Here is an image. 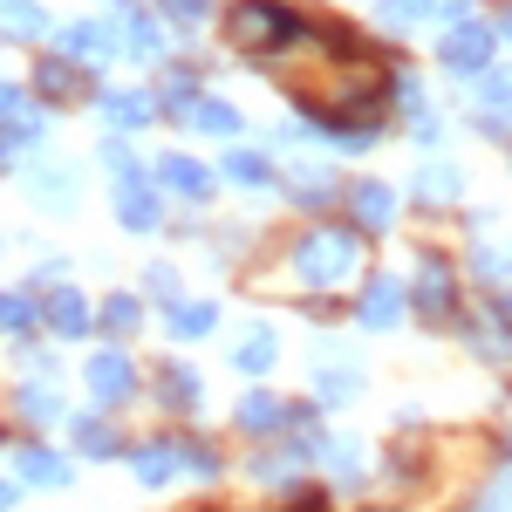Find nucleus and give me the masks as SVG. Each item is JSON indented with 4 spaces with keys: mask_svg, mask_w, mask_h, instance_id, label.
<instances>
[{
    "mask_svg": "<svg viewBox=\"0 0 512 512\" xmlns=\"http://www.w3.org/2000/svg\"><path fill=\"white\" fill-rule=\"evenodd\" d=\"M192 103H198V82H192V69H178V76L164 82V110H178V117H192Z\"/></svg>",
    "mask_w": 512,
    "mask_h": 512,
    "instance_id": "obj_32",
    "label": "nucleus"
},
{
    "mask_svg": "<svg viewBox=\"0 0 512 512\" xmlns=\"http://www.w3.org/2000/svg\"><path fill=\"white\" fill-rule=\"evenodd\" d=\"M55 48H62L69 62H103V55H110V28H103V21H69V28L55 35Z\"/></svg>",
    "mask_w": 512,
    "mask_h": 512,
    "instance_id": "obj_12",
    "label": "nucleus"
},
{
    "mask_svg": "<svg viewBox=\"0 0 512 512\" xmlns=\"http://www.w3.org/2000/svg\"><path fill=\"white\" fill-rule=\"evenodd\" d=\"M424 14H431V0H383V7H376L383 28H417Z\"/></svg>",
    "mask_w": 512,
    "mask_h": 512,
    "instance_id": "obj_30",
    "label": "nucleus"
},
{
    "mask_svg": "<svg viewBox=\"0 0 512 512\" xmlns=\"http://www.w3.org/2000/svg\"><path fill=\"white\" fill-rule=\"evenodd\" d=\"M21 117H35V103H28L14 82H0V123H21Z\"/></svg>",
    "mask_w": 512,
    "mask_h": 512,
    "instance_id": "obj_37",
    "label": "nucleus"
},
{
    "mask_svg": "<svg viewBox=\"0 0 512 512\" xmlns=\"http://www.w3.org/2000/svg\"><path fill=\"white\" fill-rule=\"evenodd\" d=\"M362 260V233L355 226H315V233L294 246V280L301 287H342Z\"/></svg>",
    "mask_w": 512,
    "mask_h": 512,
    "instance_id": "obj_1",
    "label": "nucleus"
},
{
    "mask_svg": "<svg viewBox=\"0 0 512 512\" xmlns=\"http://www.w3.org/2000/svg\"><path fill=\"white\" fill-rule=\"evenodd\" d=\"M417 192L431 198V205H444V198L465 192V171H458V164H424V171H417Z\"/></svg>",
    "mask_w": 512,
    "mask_h": 512,
    "instance_id": "obj_24",
    "label": "nucleus"
},
{
    "mask_svg": "<svg viewBox=\"0 0 512 512\" xmlns=\"http://www.w3.org/2000/svg\"><path fill=\"white\" fill-rule=\"evenodd\" d=\"M35 89L48 103H69V96H89V69H69V62H41L35 69Z\"/></svg>",
    "mask_w": 512,
    "mask_h": 512,
    "instance_id": "obj_16",
    "label": "nucleus"
},
{
    "mask_svg": "<svg viewBox=\"0 0 512 512\" xmlns=\"http://www.w3.org/2000/svg\"><path fill=\"white\" fill-rule=\"evenodd\" d=\"M499 28H506V41H512V7H506V21H499Z\"/></svg>",
    "mask_w": 512,
    "mask_h": 512,
    "instance_id": "obj_40",
    "label": "nucleus"
},
{
    "mask_svg": "<svg viewBox=\"0 0 512 512\" xmlns=\"http://www.w3.org/2000/svg\"><path fill=\"white\" fill-rule=\"evenodd\" d=\"M76 451H89V458H110V451H117V431H110L103 417H76Z\"/></svg>",
    "mask_w": 512,
    "mask_h": 512,
    "instance_id": "obj_27",
    "label": "nucleus"
},
{
    "mask_svg": "<svg viewBox=\"0 0 512 512\" xmlns=\"http://www.w3.org/2000/svg\"><path fill=\"white\" fill-rule=\"evenodd\" d=\"M233 424L246 437H267V431H280V424H287V403H280V396H267V390H253V396H239Z\"/></svg>",
    "mask_w": 512,
    "mask_h": 512,
    "instance_id": "obj_11",
    "label": "nucleus"
},
{
    "mask_svg": "<svg viewBox=\"0 0 512 512\" xmlns=\"http://www.w3.org/2000/svg\"><path fill=\"white\" fill-rule=\"evenodd\" d=\"M212 14V0H164V21H178V28H198Z\"/></svg>",
    "mask_w": 512,
    "mask_h": 512,
    "instance_id": "obj_36",
    "label": "nucleus"
},
{
    "mask_svg": "<svg viewBox=\"0 0 512 512\" xmlns=\"http://www.w3.org/2000/svg\"><path fill=\"white\" fill-rule=\"evenodd\" d=\"M451 294H458V287H451V267H444V260H424V274H417V308L431 321H444L451 315Z\"/></svg>",
    "mask_w": 512,
    "mask_h": 512,
    "instance_id": "obj_13",
    "label": "nucleus"
},
{
    "mask_svg": "<svg viewBox=\"0 0 512 512\" xmlns=\"http://www.w3.org/2000/svg\"><path fill=\"white\" fill-rule=\"evenodd\" d=\"M437 55H444L451 76H485V69H492V28H485V21H458Z\"/></svg>",
    "mask_w": 512,
    "mask_h": 512,
    "instance_id": "obj_3",
    "label": "nucleus"
},
{
    "mask_svg": "<svg viewBox=\"0 0 512 512\" xmlns=\"http://www.w3.org/2000/svg\"><path fill=\"white\" fill-rule=\"evenodd\" d=\"M82 383H89L96 403H130V390H137V362H130V349H103V355H89Z\"/></svg>",
    "mask_w": 512,
    "mask_h": 512,
    "instance_id": "obj_4",
    "label": "nucleus"
},
{
    "mask_svg": "<svg viewBox=\"0 0 512 512\" xmlns=\"http://www.w3.org/2000/svg\"><path fill=\"white\" fill-rule=\"evenodd\" d=\"M349 212H355V226H362V233H390L396 192L383 185V178H355V185H349Z\"/></svg>",
    "mask_w": 512,
    "mask_h": 512,
    "instance_id": "obj_5",
    "label": "nucleus"
},
{
    "mask_svg": "<svg viewBox=\"0 0 512 512\" xmlns=\"http://www.w3.org/2000/svg\"><path fill=\"white\" fill-rule=\"evenodd\" d=\"M48 321H55L62 335H82V328H89V301L69 287V294H55V301H48Z\"/></svg>",
    "mask_w": 512,
    "mask_h": 512,
    "instance_id": "obj_26",
    "label": "nucleus"
},
{
    "mask_svg": "<svg viewBox=\"0 0 512 512\" xmlns=\"http://www.w3.org/2000/svg\"><path fill=\"white\" fill-rule=\"evenodd\" d=\"M492 315H499V328H512V294H499V301H492Z\"/></svg>",
    "mask_w": 512,
    "mask_h": 512,
    "instance_id": "obj_38",
    "label": "nucleus"
},
{
    "mask_svg": "<svg viewBox=\"0 0 512 512\" xmlns=\"http://www.w3.org/2000/svg\"><path fill=\"white\" fill-rule=\"evenodd\" d=\"M110 55L151 62V55H158V28H151L144 14H117V21H110Z\"/></svg>",
    "mask_w": 512,
    "mask_h": 512,
    "instance_id": "obj_8",
    "label": "nucleus"
},
{
    "mask_svg": "<svg viewBox=\"0 0 512 512\" xmlns=\"http://www.w3.org/2000/svg\"><path fill=\"white\" fill-rule=\"evenodd\" d=\"M158 396H164V410H198V376L185 369V362H164L158 369Z\"/></svg>",
    "mask_w": 512,
    "mask_h": 512,
    "instance_id": "obj_18",
    "label": "nucleus"
},
{
    "mask_svg": "<svg viewBox=\"0 0 512 512\" xmlns=\"http://www.w3.org/2000/svg\"><path fill=\"white\" fill-rule=\"evenodd\" d=\"M151 96L144 89H103V117H110V130H137V123H151Z\"/></svg>",
    "mask_w": 512,
    "mask_h": 512,
    "instance_id": "obj_14",
    "label": "nucleus"
},
{
    "mask_svg": "<svg viewBox=\"0 0 512 512\" xmlns=\"http://www.w3.org/2000/svg\"><path fill=\"white\" fill-rule=\"evenodd\" d=\"M355 315H362V328H396V315H403V287H396L390 274H376L369 287H362Z\"/></svg>",
    "mask_w": 512,
    "mask_h": 512,
    "instance_id": "obj_7",
    "label": "nucleus"
},
{
    "mask_svg": "<svg viewBox=\"0 0 512 512\" xmlns=\"http://www.w3.org/2000/svg\"><path fill=\"white\" fill-rule=\"evenodd\" d=\"M41 21H48V14H41L35 0H0V35L35 41V35H41Z\"/></svg>",
    "mask_w": 512,
    "mask_h": 512,
    "instance_id": "obj_23",
    "label": "nucleus"
},
{
    "mask_svg": "<svg viewBox=\"0 0 512 512\" xmlns=\"http://www.w3.org/2000/svg\"><path fill=\"white\" fill-rule=\"evenodd\" d=\"M35 301H28V294H0V328H35Z\"/></svg>",
    "mask_w": 512,
    "mask_h": 512,
    "instance_id": "obj_33",
    "label": "nucleus"
},
{
    "mask_svg": "<svg viewBox=\"0 0 512 512\" xmlns=\"http://www.w3.org/2000/svg\"><path fill=\"white\" fill-rule=\"evenodd\" d=\"M14 472H21V485H41V492H55V485H69V458H55L48 444H21Z\"/></svg>",
    "mask_w": 512,
    "mask_h": 512,
    "instance_id": "obj_9",
    "label": "nucleus"
},
{
    "mask_svg": "<svg viewBox=\"0 0 512 512\" xmlns=\"http://www.w3.org/2000/svg\"><path fill=\"white\" fill-rule=\"evenodd\" d=\"M478 96H485V117L512 110V69H485V76H478Z\"/></svg>",
    "mask_w": 512,
    "mask_h": 512,
    "instance_id": "obj_29",
    "label": "nucleus"
},
{
    "mask_svg": "<svg viewBox=\"0 0 512 512\" xmlns=\"http://www.w3.org/2000/svg\"><path fill=\"white\" fill-rule=\"evenodd\" d=\"M21 417H28V424H55V417H62V396L48 390V383L21 390Z\"/></svg>",
    "mask_w": 512,
    "mask_h": 512,
    "instance_id": "obj_28",
    "label": "nucleus"
},
{
    "mask_svg": "<svg viewBox=\"0 0 512 512\" xmlns=\"http://www.w3.org/2000/svg\"><path fill=\"white\" fill-rule=\"evenodd\" d=\"M130 465H137L144 485H164V478L178 472V444H137V451H130Z\"/></svg>",
    "mask_w": 512,
    "mask_h": 512,
    "instance_id": "obj_21",
    "label": "nucleus"
},
{
    "mask_svg": "<svg viewBox=\"0 0 512 512\" xmlns=\"http://www.w3.org/2000/svg\"><path fill=\"white\" fill-rule=\"evenodd\" d=\"M137 321H144V308H137V294H117V301L103 308V328H110V335H137Z\"/></svg>",
    "mask_w": 512,
    "mask_h": 512,
    "instance_id": "obj_31",
    "label": "nucleus"
},
{
    "mask_svg": "<svg viewBox=\"0 0 512 512\" xmlns=\"http://www.w3.org/2000/svg\"><path fill=\"white\" fill-rule=\"evenodd\" d=\"M41 144V117H21V123H0V171L21 158V151H35Z\"/></svg>",
    "mask_w": 512,
    "mask_h": 512,
    "instance_id": "obj_25",
    "label": "nucleus"
},
{
    "mask_svg": "<svg viewBox=\"0 0 512 512\" xmlns=\"http://www.w3.org/2000/svg\"><path fill=\"white\" fill-rule=\"evenodd\" d=\"M158 178H164V192H178V198H205L212 192V171H205L198 158H185V151L158 158Z\"/></svg>",
    "mask_w": 512,
    "mask_h": 512,
    "instance_id": "obj_10",
    "label": "nucleus"
},
{
    "mask_svg": "<svg viewBox=\"0 0 512 512\" xmlns=\"http://www.w3.org/2000/svg\"><path fill=\"white\" fill-rule=\"evenodd\" d=\"M233 369H246V376H267L274 369V328H246L233 349Z\"/></svg>",
    "mask_w": 512,
    "mask_h": 512,
    "instance_id": "obj_19",
    "label": "nucleus"
},
{
    "mask_svg": "<svg viewBox=\"0 0 512 512\" xmlns=\"http://www.w3.org/2000/svg\"><path fill=\"white\" fill-rule=\"evenodd\" d=\"M117 219L130 233H151V226H158V198L144 185V171H123L117 178Z\"/></svg>",
    "mask_w": 512,
    "mask_h": 512,
    "instance_id": "obj_6",
    "label": "nucleus"
},
{
    "mask_svg": "<svg viewBox=\"0 0 512 512\" xmlns=\"http://www.w3.org/2000/svg\"><path fill=\"white\" fill-rule=\"evenodd\" d=\"M164 321H171L178 342H198V335H212V321H219V315H212L205 301H171V315H164Z\"/></svg>",
    "mask_w": 512,
    "mask_h": 512,
    "instance_id": "obj_22",
    "label": "nucleus"
},
{
    "mask_svg": "<svg viewBox=\"0 0 512 512\" xmlns=\"http://www.w3.org/2000/svg\"><path fill=\"white\" fill-rule=\"evenodd\" d=\"M219 171H226V185H239V192H260V185L274 178L260 151H226V164H219Z\"/></svg>",
    "mask_w": 512,
    "mask_h": 512,
    "instance_id": "obj_20",
    "label": "nucleus"
},
{
    "mask_svg": "<svg viewBox=\"0 0 512 512\" xmlns=\"http://www.w3.org/2000/svg\"><path fill=\"white\" fill-rule=\"evenodd\" d=\"M287 198H294L301 212H328V205L342 198V185H335L328 171H294V178H287Z\"/></svg>",
    "mask_w": 512,
    "mask_h": 512,
    "instance_id": "obj_15",
    "label": "nucleus"
},
{
    "mask_svg": "<svg viewBox=\"0 0 512 512\" xmlns=\"http://www.w3.org/2000/svg\"><path fill=\"white\" fill-rule=\"evenodd\" d=\"M14 499H21V485H0V512L14 506Z\"/></svg>",
    "mask_w": 512,
    "mask_h": 512,
    "instance_id": "obj_39",
    "label": "nucleus"
},
{
    "mask_svg": "<svg viewBox=\"0 0 512 512\" xmlns=\"http://www.w3.org/2000/svg\"><path fill=\"white\" fill-rule=\"evenodd\" d=\"M35 198L41 205H69V171H55V164L35 171Z\"/></svg>",
    "mask_w": 512,
    "mask_h": 512,
    "instance_id": "obj_35",
    "label": "nucleus"
},
{
    "mask_svg": "<svg viewBox=\"0 0 512 512\" xmlns=\"http://www.w3.org/2000/svg\"><path fill=\"white\" fill-rule=\"evenodd\" d=\"M192 130H205V137H239L246 123H239L233 103H219V96H198V103H192Z\"/></svg>",
    "mask_w": 512,
    "mask_h": 512,
    "instance_id": "obj_17",
    "label": "nucleus"
},
{
    "mask_svg": "<svg viewBox=\"0 0 512 512\" xmlns=\"http://www.w3.org/2000/svg\"><path fill=\"white\" fill-rule=\"evenodd\" d=\"M178 465H192L198 478H212V472H219V451H212L205 437H192V444H178Z\"/></svg>",
    "mask_w": 512,
    "mask_h": 512,
    "instance_id": "obj_34",
    "label": "nucleus"
},
{
    "mask_svg": "<svg viewBox=\"0 0 512 512\" xmlns=\"http://www.w3.org/2000/svg\"><path fill=\"white\" fill-rule=\"evenodd\" d=\"M226 41H233L239 55H274V48H287V41H301V14L280 7V0H233Z\"/></svg>",
    "mask_w": 512,
    "mask_h": 512,
    "instance_id": "obj_2",
    "label": "nucleus"
}]
</instances>
